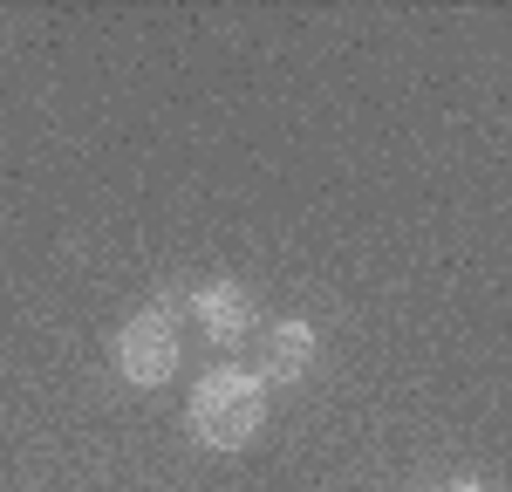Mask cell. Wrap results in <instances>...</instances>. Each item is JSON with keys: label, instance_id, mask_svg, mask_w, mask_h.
Instances as JSON below:
<instances>
[{"label": "cell", "instance_id": "5b68a950", "mask_svg": "<svg viewBox=\"0 0 512 492\" xmlns=\"http://www.w3.org/2000/svg\"><path fill=\"white\" fill-rule=\"evenodd\" d=\"M451 492H499V486H478V479H465V486H451Z\"/></svg>", "mask_w": 512, "mask_h": 492}, {"label": "cell", "instance_id": "7a4b0ae2", "mask_svg": "<svg viewBox=\"0 0 512 492\" xmlns=\"http://www.w3.org/2000/svg\"><path fill=\"white\" fill-rule=\"evenodd\" d=\"M117 369L137 383V390H158V383H171V369H178V322H171L164 308L130 315V328L117 335Z\"/></svg>", "mask_w": 512, "mask_h": 492}, {"label": "cell", "instance_id": "6da1fadb", "mask_svg": "<svg viewBox=\"0 0 512 492\" xmlns=\"http://www.w3.org/2000/svg\"><path fill=\"white\" fill-rule=\"evenodd\" d=\"M260 424H267V383H260L253 369L219 363V369H205V376H198V390H192V431H198V445L239 451V445H253V438H260Z\"/></svg>", "mask_w": 512, "mask_h": 492}, {"label": "cell", "instance_id": "3957f363", "mask_svg": "<svg viewBox=\"0 0 512 492\" xmlns=\"http://www.w3.org/2000/svg\"><path fill=\"white\" fill-rule=\"evenodd\" d=\"M192 315L205 322V335H212V342H226V349H233V342H246V335L260 328L253 294H246V287H233V281L198 287V294H192Z\"/></svg>", "mask_w": 512, "mask_h": 492}, {"label": "cell", "instance_id": "277c9868", "mask_svg": "<svg viewBox=\"0 0 512 492\" xmlns=\"http://www.w3.org/2000/svg\"><path fill=\"white\" fill-rule=\"evenodd\" d=\"M315 363V328L308 322H274L260 335V383H294Z\"/></svg>", "mask_w": 512, "mask_h": 492}]
</instances>
